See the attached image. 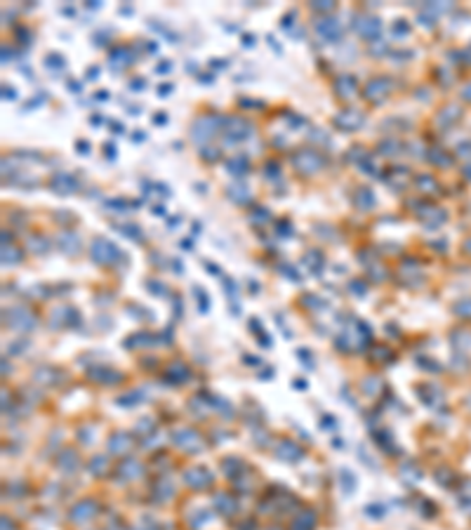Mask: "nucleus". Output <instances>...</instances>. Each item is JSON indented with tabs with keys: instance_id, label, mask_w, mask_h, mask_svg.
I'll list each match as a JSON object with an SVG mask.
<instances>
[{
	"instance_id": "412c9836",
	"label": "nucleus",
	"mask_w": 471,
	"mask_h": 530,
	"mask_svg": "<svg viewBox=\"0 0 471 530\" xmlns=\"http://www.w3.org/2000/svg\"><path fill=\"white\" fill-rule=\"evenodd\" d=\"M59 245H62V250L66 252H78V247H80V238H78L73 231H62L59 233Z\"/></svg>"
},
{
	"instance_id": "c9c22d12",
	"label": "nucleus",
	"mask_w": 471,
	"mask_h": 530,
	"mask_svg": "<svg viewBox=\"0 0 471 530\" xmlns=\"http://www.w3.org/2000/svg\"><path fill=\"white\" fill-rule=\"evenodd\" d=\"M417 184L422 186V189H431V193H436V191H438V186H436V182H433L431 177H424V175H422V177H417Z\"/></svg>"
},
{
	"instance_id": "a211bd4d",
	"label": "nucleus",
	"mask_w": 471,
	"mask_h": 530,
	"mask_svg": "<svg viewBox=\"0 0 471 530\" xmlns=\"http://www.w3.org/2000/svg\"><path fill=\"white\" fill-rule=\"evenodd\" d=\"M130 448H132L130 434H116V436H111V441H108V453L111 455H123Z\"/></svg>"
},
{
	"instance_id": "f704fd0d",
	"label": "nucleus",
	"mask_w": 471,
	"mask_h": 530,
	"mask_svg": "<svg viewBox=\"0 0 471 530\" xmlns=\"http://www.w3.org/2000/svg\"><path fill=\"white\" fill-rule=\"evenodd\" d=\"M64 59L59 57V54H50V57H45V66H50V69H64Z\"/></svg>"
},
{
	"instance_id": "5fc2aeb1",
	"label": "nucleus",
	"mask_w": 471,
	"mask_h": 530,
	"mask_svg": "<svg viewBox=\"0 0 471 530\" xmlns=\"http://www.w3.org/2000/svg\"><path fill=\"white\" fill-rule=\"evenodd\" d=\"M153 215H161V217L165 215V205H155V208H153Z\"/></svg>"
},
{
	"instance_id": "dca6fc26",
	"label": "nucleus",
	"mask_w": 471,
	"mask_h": 530,
	"mask_svg": "<svg viewBox=\"0 0 471 530\" xmlns=\"http://www.w3.org/2000/svg\"><path fill=\"white\" fill-rule=\"evenodd\" d=\"M276 455H278L280 460H287V462H297L301 460V448L297 446V443H292V441H280L278 446H276Z\"/></svg>"
},
{
	"instance_id": "864d4df0",
	"label": "nucleus",
	"mask_w": 471,
	"mask_h": 530,
	"mask_svg": "<svg viewBox=\"0 0 471 530\" xmlns=\"http://www.w3.org/2000/svg\"><path fill=\"white\" fill-rule=\"evenodd\" d=\"M252 40H255V38H252V36H247V33H245V36H243V45H245V47H250V45H252Z\"/></svg>"
},
{
	"instance_id": "58836bf2",
	"label": "nucleus",
	"mask_w": 471,
	"mask_h": 530,
	"mask_svg": "<svg viewBox=\"0 0 471 530\" xmlns=\"http://www.w3.org/2000/svg\"><path fill=\"white\" fill-rule=\"evenodd\" d=\"M311 8L316 10V12H325V10H332V3H328V0H318V3H313Z\"/></svg>"
},
{
	"instance_id": "37998d69",
	"label": "nucleus",
	"mask_w": 471,
	"mask_h": 530,
	"mask_svg": "<svg viewBox=\"0 0 471 530\" xmlns=\"http://www.w3.org/2000/svg\"><path fill=\"white\" fill-rule=\"evenodd\" d=\"M278 233H280V236H290V233H292V231H290V224L278 222Z\"/></svg>"
},
{
	"instance_id": "aec40b11",
	"label": "nucleus",
	"mask_w": 471,
	"mask_h": 530,
	"mask_svg": "<svg viewBox=\"0 0 471 530\" xmlns=\"http://www.w3.org/2000/svg\"><path fill=\"white\" fill-rule=\"evenodd\" d=\"M354 205L358 210H370L372 205H375V193H372L370 189H358V191L354 193Z\"/></svg>"
},
{
	"instance_id": "f257e3e1",
	"label": "nucleus",
	"mask_w": 471,
	"mask_h": 530,
	"mask_svg": "<svg viewBox=\"0 0 471 530\" xmlns=\"http://www.w3.org/2000/svg\"><path fill=\"white\" fill-rule=\"evenodd\" d=\"M90 252H92V259L97 261V264H104V267H106V264H113V261L120 257V250L106 238H94Z\"/></svg>"
},
{
	"instance_id": "a18cd8bd",
	"label": "nucleus",
	"mask_w": 471,
	"mask_h": 530,
	"mask_svg": "<svg viewBox=\"0 0 471 530\" xmlns=\"http://www.w3.org/2000/svg\"><path fill=\"white\" fill-rule=\"evenodd\" d=\"M266 170H269V172H266V175L269 177H278V163H269V165H266Z\"/></svg>"
},
{
	"instance_id": "c03bdc74",
	"label": "nucleus",
	"mask_w": 471,
	"mask_h": 530,
	"mask_svg": "<svg viewBox=\"0 0 471 530\" xmlns=\"http://www.w3.org/2000/svg\"><path fill=\"white\" fill-rule=\"evenodd\" d=\"M203 158H205V161H215V158H219V151H215V149H205Z\"/></svg>"
},
{
	"instance_id": "f3484780",
	"label": "nucleus",
	"mask_w": 471,
	"mask_h": 530,
	"mask_svg": "<svg viewBox=\"0 0 471 530\" xmlns=\"http://www.w3.org/2000/svg\"><path fill=\"white\" fill-rule=\"evenodd\" d=\"M384 182L391 189H403L405 186V182H408V170L405 168H401V165H396V168H391V170H386V175H384Z\"/></svg>"
},
{
	"instance_id": "6e6d98bb",
	"label": "nucleus",
	"mask_w": 471,
	"mask_h": 530,
	"mask_svg": "<svg viewBox=\"0 0 471 530\" xmlns=\"http://www.w3.org/2000/svg\"><path fill=\"white\" fill-rule=\"evenodd\" d=\"M146 139V132H134V142H144Z\"/></svg>"
},
{
	"instance_id": "cd10ccee",
	"label": "nucleus",
	"mask_w": 471,
	"mask_h": 530,
	"mask_svg": "<svg viewBox=\"0 0 471 530\" xmlns=\"http://www.w3.org/2000/svg\"><path fill=\"white\" fill-rule=\"evenodd\" d=\"M222 464H224V471H226V476H240L238 474V469H245V464H243V462L240 460H236V457H226L224 462H222Z\"/></svg>"
},
{
	"instance_id": "423d86ee",
	"label": "nucleus",
	"mask_w": 471,
	"mask_h": 530,
	"mask_svg": "<svg viewBox=\"0 0 471 530\" xmlns=\"http://www.w3.org/2000/svg\"><path fill=\"white\" fill-rule=\"evenodd\" d=\"M316 31H318V36L323 40H328V43H337V40L342 38V24H340V19L328 17V19H321V22L316 24Z\"/></svg>"
},
{
	"instance_id": "a878e982",
	"label": "nucleus",
	"mask_w": 471,
	"mask_h": 530,
	"mask_svg": "<svg viewBox=\"0 0 471 530\" xmlns=\"http://www.w3.org/2000/svg\"><path fill=\"white\" fill-rule=\"evenodd\" d=\"M120 474H125L123 478H137L141 474V467L137 460H125L123 464H120Z\"/></svg>"
},
{
	"instance_id": "393cba45",
	"label": "nucleus",
	"mask_w": 471,
	"mask_h": 530,
	"mask_svg": "<svg viewBox=\"0 0 471 530\" xmlns=\"http://www.w3.org/2000/svg\"><path fill=\"white\" fill-rule=\"evenodd\" d=\"M313 521H316L313 511H301V514H297V518H294V530H311L313 528Z\"/></svg>"
},
{
	"instance_id": "2eb2a0df",
	"label": "nucleus",
	"mask_w": 471,
	"mask_h": 530,
	"mask_svg": "<svg viewBox=\"0 0 471 530\" xmlns=\"http://www.w3.org/2000/svg\"><path fill=\"white\" fill-rule=\"evenodd\" d=\"M358 31H361V36L368 40H379V33H382V22H379L377 17H365L363 22L358 24Z\"/></svg>"
},
{
	"instance_id": "20e7f679",
	"label": "nucleus",
	"mask_w": 471,
	"mask_h": 530,
	"mask_svg": "<svg viewBox=\"0 0 471 530\" xmlns=\"http://www.w3.org/2000/svg\"><path fill=\"white\" fill-rule=\"evenodd\" d=\"M5 318H8V325H12L15 330H31V328H36V316L26 307L10 309L8 314H5Z\"/></svg>"
},
{
	"instance_id": "f03ea898",
	"label": "nucleus",
	"mask_w": 471,
	"mask_h": 530,
	"mask_svg": "<svg viewBox=\"0 0 471 530\" xmlns=\"http://www.w3.org/2000/svg\"><path fill=\"white\" fill-rule=\"evenodd\" d=\"M250 132H252V127H250V123L243 120V118H224V137H226L229 144L247 139L250 137Z\"/></svg>"
},
{
	"instance_id": "6ab92c4d",
	"label": "nucleus",
	"mask_w": 471,
	"mask_h": 530,
	"mask_svg": "<svg viewBox=\"0 0 471 530\" xmlns=\"http://www.w3.org/2000/svg\"><path fill=\"white\" fill-rule=\"evenodd\" d=\"M165 379L168 382H172V384H179V382H186L189 379V368H186L184 363H179V361H175L170 365V368L165 370Z\"/></svg>"
},
{
	"instance_id": "7ed1b4c3",
	"label": "nucleus",
	"mask_w": 471,
	"mask_h": 530,
	"mask_svg": "<svg viewBox=\"0 0 471 530\" xmlns=\"http://www.w3.org/2000/svg\"><path fill=\"white\" fill-rule=\"evenodd\" d=\"M292 165L304 175H311V172H318L323 168V158L316 151H297L292 158Z\"/></svg>"
},
{
	"instance_id": "09e8293b",
	"label": "nucleus",
	"mask_w": 471,
	"mask_h": 530,
	"mask_svg": "<svg viewBox=\"0 0 471 530\" xmlns=\"http://www.w3.org/2000/svg\"><path fill=\"white\" fill-rule=\"evenodd\" d=\"M394 33H408V26H405V24H394Z\"/></svg>"
},
{
	"instance_id": "a19ab883",
	"label": "nucleus",
	"mask_w": 471,
	"mask_h": 530,
	"mask_svg": "<svg viewBox=\"0 0 471 530\" xmlns=\"http://www.w3.org/2000/svg\"><path fill=\"white\" fill-rule=\"evenodd\" d=\"M365 511L370 516H382L384 514V507H382V504H370V507H365Z\"/></svg>"
},
{
	"instance_id": "3c124183",
	"label": "nucleus",
	"mask_w": 471,
	"mask_h": 530,
	"mask_svg": "<svg viewBox=\"0 0 471 530\" xmlns=\"http://www.w3.org/2000/svg\"><path fill=\"white\" fill-rule=\"evenodd\" d=\"M155 71H158V73H168V71H170V64L165 62V64H158V66H155Z\"/></svg>"
},
{
	"instance_id": "b1692460",
	"label": "nucleus",
	"mask_w": 471,
	"mask_h": 530,
	"mask_svg": "<svg viewBox=\"0 0 471 530\" xmlns=\"http://www.w3.org/2000/svg\"><path fill=\"white\" fill-rule=\"evenodd\" d=\"M215 504L222 509V514H233V511H236V499H233L231 495H226V492H219V495H217Z\"/></svg>"
},
{
	"instance_id": "f8f14e48",
	"label": "nucleus",
	"mask_w": 471,
	"mask_h": 530,
	"mask_svg": "<svg viewBox=\"0 0 471 530\" xmlns=\"http://www.w3.org/2000/svg\"><path fill=\"white\" fill-rule=\"evenodd\" d=\"M172 441H175L179 448H184V450H198V448H201V436H198L193 429L175 431V438H172Z\"/></svg>"
},
{
	"instance_id": "0eeeda50",
	"label": "nucleus",
	"mask_w": 471,
	"mask_h": 530,
	"mask_svg": "<svg viewBox=\"0 0 471 530\" xmlns=\"http://www.w3.org/2000/svg\"><path fill=\"white\" fill-rule=\"evenodd\" d=\"M365 123L363 113H358V111H354V108H349V111H342V113L335 115V125L337 127H342V130H358L361 125Z\"/></svg>"
},
{
	"instance_id": "79ce46f5",
	"label": "nucleus",
	"mask_w": 471,
	"mask_h": 530,
	"mask_svg": "<svg viewBox=\"0 0 471 530\" xmlns=\"http://www.w3.org/2000/svg\"><path fill=\"white\" fill-rule=\"evenodd\" d=\"M363 389H365V391H370V393L377 391V389H379V382H375V377H370V382H363Z\"/></svg>"
},
{
	"instance_id": "e433bc0d",
	"label": "nucleus",
	"mask_w": 471,
	"mask_h": 530,
	"mask_svg": "<svg viewBox=\"0 0 471 530\" xmlns=\"http://www.w3.org/2000/svg\"><path fill=\"white\" fill-rule=\"evenodd\" d=\"M90 469H92L94 474L99 476V474H101V469H106V460H104L101 455H99V457H94V460L90 462Z\"/></svg>"
},
{
	"instance_id": "c85d7f7f",
	"label": "nucleus",
	"mask_w": 471,
	"mask_h": 530,
	"mask_svg": "<svg viewBox=\"0 0 471 530\" xmlns=\"http://www.w3.org/2000/svg\"><path fill=\"white\" fill-rule=\"evenodd\" d=\"M229 196H231V200H236V203H247L250 200V191H247L243 184H236L229 189Z\"/></svg>"
},
{
	"instance_id": "13d9d810",
	"label": "nucleus",
	"mask_w": 471,
	"mask_h": 530,
	"mask_svg": "<svg viewBox=\"0 0 471 530\" xmlns=\"http://www.w3.org/2000/svg\"><path fill=\"white\" fill-rule=\"evenodd\" d=\"M172 90V85H163V87H158V92H163V94H168Z\"/></svg>"
},
{
	"instance_id": "8fccbe9b",
	"label": "nucleus",
	"mask_w": 471,
	"mask_h": 530,
	"mask_svg": "<svg viewBox=\"0 0 471 530\" xmlns=\"http://www.w3.org/2000/svg\"><path fill=\"white\" fill-rule=\"evenodd\" d=\"M153 123H155V125H165V123H168V118H165V113H158V115H155V118H153Z\"/></svg>"
},
{
	"instance_id": "4be33fe9",
	"label": "nucleus",
	"mask_w": 471,
	"mask_h": 530,
	"mask_svg": "<svg viewBox=\"0 0 471 530\" xmlns=\"http://www.w3.org/2000/svg\"><path fill=\"white\" fill-rule=\"evenodd\" d=\"M226 168H229L231 175L243 177L247 172V168H250V163H247L245 156H236V158H231V161H226Z\"/></svg>"
},
{
	"instance_id": "7c9ffc66",
	"label": "nucleus",
	"mask_w": 471,
	"mask_h": 530,
	"mask_svg": "<svg viewBox=\"0 0 471 530\" xmlns=\"http://www.w3.org/2000/svg\"><path fill=\"white\" fill-rule=\"evenodd\" d=\"M59 467L62 469H66V471H73V469L78 467V457H76V453H64L62 457H59Z\"/></svg>"
},
{
	"instance_id": "6e6552de",
	"label": "nucleus",
	"mask_w": 471,
	"mask_h": 530,
	"mask_svg": "<svg viewBox=\"0 0 471 530\" xmlns=\"http://www.w3.org/2000/svg\"><path fill=\"white\" fill-rule=\"evenodd\" d=\"M389 90H391V83H389L386 78H375V80H370L368 87H365V99L379 104V101L389 94Z\"/></svg>"
},
{
	"instance_id": "c756f323",
	"label": "nucleus",
	"mask_w": 471,
	"mask_h": 530,
	"mask_svg": "<svg viewBox=\"0 0 471 530\" xmlns=\"http://www.w3.org/2000/svg\"><path fill=\"white\" fill-rule=\"evenodd\" d=\"M19 259H22L19 250H15V247H10V245H3V264H17Z\"/></svg>"
},
{
	"instance_id": "5701e85b",
	"label": "nucleus",
	"mask_w": 471,
	"mask_h": 530,
	"mask_svg": "<svg viewBox=\"0 0 471 530\" xmlns=\"http://www.w3.org/2000/svg\"><path fill=\"white\" fill-rule=\"evenodd\" d=\"M90 375H92L97 382H106V384H113V382L120 379V372H116V370H104V368L90 370Z\"/></svg>"
},
{
	"instance_id": "9d476101",
	"label": "nucleus",
	"mask_w": 471,
	"mask_h": 530,
	"mask_svg": "<svg viewBox=\"0 0 471 530\" xmlns=\"http://www.w3.org/2000/svg\"><path fill=\"white\" fill-rule=\"evenodd\" d=\"M335 92L340 99H354L358 94V83L354 76H340L335 78Z\"/></svg>"
},
{
	"instance_id": "4d7b16f0",
	"label": "nucleus",
	"mask_w": 471,
	"mask_h": 530,
	"mask_svg": "<svg viewBox=\"0 0 471 530\" xmlns=\"http://www.w3.org/2000/svg\"><path fill=\"white\" fill-rule=\"evenodd\" d=\"M111 130H113V132H123L125 127H123L120 123H111Z\"/></svg>"
},
{
	"instance_id": "1a4fd4ad",
	"label": "nucleus",
	"mask_w": 471,
	"mask_h": 530,
	"mask_svg": "<svg viewBox=\"0 0 471 530\" xmlns=\"http://www.w3.org/2000/svg\"><path fill=\"white\" fill-rule=\"evenodd\" d=\"M50 186H52L54 193H73L78 189V179L73 175H69V172H57V175L52 177V182H50Z\"/></svg>"
},
{
	"instance_id": "72a5a7b5",
	"label": "nucleus",
	"mask_w": 471,
	"mask_h": 530,
	"mask_svg": "<svg viewBox=\"0 0 471 530\" xmlns=\"http://www.w3.org/2000/svg\"><path fill=\"white\" fill-rule=\"evenodd\" d=\"M342 483H344V490L354 492L356 490V476L351 471H342Z\"/></svg>"
},
{
	"instance_id": "603ef678",
	"label": "nucleus",
	"mask_w": 471,
	"mask_h": 530,
	"mask_svg": "<svg viewBox=\"0 0 471 530\" xmlns=\"http://www.w3.org/2000/svg\"><path fill=\"white\" fill-rule=\"evenodd\" d=\"M132 87H134V90H144V87H146V83H144V80H134V83H132Z\"/></svg>"
},
{
	"instance_id": "2f4dec72",
	"label": "nucleus",
	"mask_w": 471,
	"mask_h": 530,
	"mask_svg": "<svg viewBox=\"0 0 471 530\" xmlns=\"http://www.w3.org/2000/svg\"><path fill=\"white\" fill-rule=\"evenodd\" d=\"M379 151H391V156H396V151H401V142H396V139H384V142L379 144Z\"/></svg>"
},
{
	"instance_id": "473e14b6",
	"label": "nucleus",
	"mask_w": 471,
	"mask_h": 530,
	"mask_svg": "<svg viewBox=\"0 0 471 530\" xmlns=\"http://www.w3.org/2000/svg\"><path fill=\"white\" fill-rule=\"evenodd\" d=\"M118 231H120V233H125L127 238H134V240H139V238H141V231L137 229L134 224H125V226H120Z\"/></svg>"
},
{
	"instance_id": "4c0bfd02",
	"label": "nucleus",
	"mask_w": 471,
	"mask_h": 530,
	"mask_svg": "<svg viewBox=\"0 0 471 530\" xmlns=\"http://www.w3.org/2000/svg\"><path fill=\"white\" fill-rule=\"evenodd\" d=\"M269 219V212L264 208H257V212H252V222H266Z\"/></svg>"
},
{
	"instance_id": "49530a36",
	"label": "nucleus",
	"mask_w": 471,
	"mask_h": 530,
	"mask_svg": "<svg viewBox=\"0 0 471 530\" xmlns=\"http://www.w3.org/2000/svg\"><path fill=\"white\" fill-rule=\"evenodd\" d=\"M76 149H78V151H80V154H83V156H85L87 151H90V144H87V142H83V139H80V142H78V144H76Z\"/></svg>"
},
{
	"instance_id": "39448f33",
	"label": "nucleus",
	"mask_w": 471,
	"mask_h": 530,
	"mask_svg": "<svg viewBox=\"0 0 471 530\" xmlns=\"http://www.w3.org/2000/svg\"><path fill=\"white\" fill-rule=\"evenodd\" d=\"M219 125H224V120H219L215 115H210V118H198V120L193 123V139H196V142H208L212 135H217V127H219Z\"/></svg>"
},
{
	"instance_id": "4468645a",
	"label": "nucleus",
	"mask_w": 471,
	"mask_h": 530,
	"mask_svg": "<svg viewBox=\"0 0 471 530\" xmlns=\"http://www.w3.org/2000/svg\"><path fill=\"white\" fill-rule=\"evenodd\" d=\"M184 481L191 488H208L212 483V474H210L208 469H189L184 474Z\"/></svg>"
},
{
	"instance_id": "de8ad7c7",
	"label": "nucleus",
	"mask_w": 471,
	"mask_h": 530,
	"mask_svg": "<svg viewBox=\"0 0 471 530\" xmlns=\"http://www.w3.org/2000/svg\"><path fill=\"white\" fill-rule=\"evenodd\" d=\"M351 290H354V292H356V295H363V292H365V290H368V288H363V283H361V281H356V283H354V285H351Z\"/></svg>"
},
{
	"instance_id": "9b49d317",
	"label": "nucleus",
	"mask_w": 471,
	"mask_h": 530,
	"mask_svg": "<svg viewBox=\"0 0 471 530\" xmlns=\"http://www.w3.org/2000/svg\"><path fill=\"white\" fill-rule=\"evenodd\" d=\"M97 511H99V507H97V502H92V499H85V502H78L76 507L71 509V521H90L92 516H97Z\"/></svg>"
},
{
	"instance_id": "bf43d9fd",
	"label": "nucleus",
	"mask_w": 471,
	"mask_h": 530,
	"mask_svg": "<svg viewBox=\"0 0 471 530\" xmlns=\"http://www.w3.org/2000/svg\"><path fill=\"white\" fill-rule=\"evenodd\" d=\"M97 99H99V101H106L108 99V92H97Z\"/></svg>"
},
{
	"instance_id": "ea45409f",
	"label": "nucleus",
	"mask_w": 471,
	"mask_h": 530,
	"mask_svg": "<svg viewBox=\"0 0 471 530\" xmlns=\"http://www.w3.org/2000/svg\"><path fill=\"white\" fill-rule=\"evenodd\" d=\"M3 99H17V90L15 87H8V85H3Z\"/></svg>"
},
{
	"instance_id": "ddd939ff",
	"label": "nucleus",
	"mask_w": 471,
	"mask_h": 530,
	"mask_svg": "<svg viewBox=\"0 0 471 530\" xmlns=\"http://www.w3.org/2000/svg\"><path fill=\"white\" fill-rule=\"evenodd\" d=\"M108 62L113 69H125V66L134 64V52H132V47H116L108 54Z\"/></svg>"
},
{
	"instance_id": "bb28decb",
	"label": "nucleus",
	"mask_w": 471,
	"mask_h": 530,
	"mask_svg": "<svg viewBox=\"0 0 471 530\" xmlns=\"http://www.w3.org/2000/svg\"><path fill=\"white\" fill-rule=\"evenodd\" d=\"M304 261L313 267V274H316V276L321 274V271H323V254L318 252V250H311V252L304 254ZM311 267H309V269H311Z\"/></svg>"
}]
</instances>
